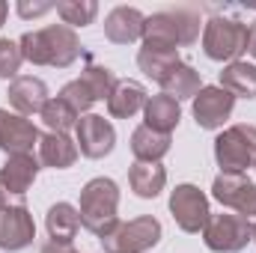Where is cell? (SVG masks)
I'll use <instances>...</instances> for the list:
<instances>
[{"label": "cell", "mask_w": 256, "mask_h": 253, "mask_svg": "<svg viewBox=\"0 0 256 253\" xmlns=\"http://www.w3.org/2000/svg\"><path fill=\"white\" fill-rule=\"evenodd\" d=\"M21 57L30 66H51V68H68L80 57V39L66 24H48L42 30H30L18 39Z\"/></svg>", "instance_id": "6da1fadb"}, {"label": "cell", "mask_w": 256, "mask_h": 253, "mask_svg": "<svg viewBox=\"0 0 256 253\" xmlns=\"http://www.w3.org/2000/svg\"><path fill=\"white\" fill-rule=\"evenodd\" d=\"M80 226L92 236H108L120 224V185L108 176H96L80 188Z\"/></svg>", "instance_id": "7a4b0ae2"}, {"label": "cell", "mask_w": 256, "mask_h": 253, "mask_svg": "<svg viewBox=\"0 0 256 253\" xmlns=\"http://www.w3.org/2000/svg\"><path fill=\"white\" fill-rule=\"evenodd\" d=\"M202 30V18L194 9H167V12H155L146 18L143 27V42H155V45H167V48H185L200 39Z\"/></svg>", "instance_id": "3957f363"}, {"label": "cell", "mask_w": 256, "mask_h": 253, "mask_svg": "<svg viewBox=\"0 0 256 253\" xmlns=\"http://www.w3.org/2000/svg\"><path fill=\"white\" fill-rule=\"evenodd\" d=\"M250 30L238 18H208L202 24V54L214 63H236L248 51Z\"/></svg>", "instance_id": "277c9868"}, {"label": "cell", "mask_w": 256, "mask_h": 253, "mask_svg": "<svg viewBox=\"0 0 256 253\" xmlns=\"http://www.w3.org/2000/svg\"><path fill=\"white\" fill-rule=\"evenodd\" d=\"M214 161L220 173H244L256 164V126H230L214 137Z\"/></svg>", "instance_id": "5b68a950"}, {"label": "cell", "mask_w": 256, "mask_h": 253, "mask_svg": "<svg viewBox=\"0 0 256 253\" xmlns=\"http://www.w3.org/2000/svg\"><path fill=\"white\" fill-rule=\"evenodd\" d=\"M161 220L152 214H140L128 224L120 220L108 236H102V248L104 253H146L161 242Z\"/></svg>", "instance_id": "8992f818"}, {"label": "cell", "mask_w": 256, "mask_h": 253, "mask_svg": "<svg viewBox=\"0 0 256 253\" xmlns=\"http://www.w3.org/2000/svg\"><path fill=\"white\" fill-rule=\"evenodd\" d=\"M202 242L214 253H238L254 242V224L236 212L212 214L202 230Z\"/></svg>", "instance_id": "52a82bcc"}, {"label": "cell", "mask_w": 256, "mask_h": 253, "mask_svg": "<svg viewBox=\"0 0 256 253\" xmlns=\"http://www.w3.org/2000/svg\"><path fill=\"white\" fill-rule=\"evenodd\" d=\"M170 214H173V220L179 224L182 232H202L208 218H212L208 196L191 182L176 185L173 194H170Z\"/></svg>", "instance_id": "ba28073f"}, {"label": "cell", "mask_w": 256, "mask_h": 253, "mask_svg": "<svg viewBox=\"0 0 256 253\" xmlns=\"http://www.w3.org/2000/svg\"><path fill=\"white\" fill-rule=\"evenodd\" d=\"M212 196L242 218H256V182L244 173H220L212 182Z\"/></svg>", "instance_id": "9c48e42d"}, {"label": "cell", "mask_w": 256, "mask_h": 253, "mask_svg": "<svg viewBox=\"0 0 256 253\" xmlns=\"http://www.w3.org/2000/svg\"><path fill=\"white\" fill-rule=\"evenodd\" d=\"M74 143H78V152H80L84 158L98 161V158H108V155L114 152V146H116V131H114V126H110L104 116H98V114H84V116L78 120V126H74Z\"/></svg>", "instance_id": "30bf717a"}, {"label": "cell", "mask_w": 256, "mask_h": 253, "mask_svg": "<svg viewBox=\"0 0 256 253\" xmlns=\"http://www.w3.org/2000/svg\"><path fill=\"white\" fill-rule=\"evenodd\" d=\"M232 108H236V96L226 92L224 86H202L191 102L194 120L206 131H218L226 126V120L232 116Z\"/></svg>", "instance_id": "8fae6325"}, {"label": "cell", "mask_w": 256, "mask_h": 253, "mask_svg": "<svg viewBox=\"0 0 256 253\" xmlns=\"http://www.w3.org/2000/svg\"><path fill=\"white\" fill-rule=\"evenodd\" d=\"M36 238V224L27 206H6L0 212V250H24Z\"/></svg>", "instance_id": "7c38bea8"}, {"label": "cell", "mask_w": 256, "mask_h": 253, "mask_svg": "<svg viewBox=\"0 0 256 253\" xmlns=\"http://www.w3.org/2000/svg\"><path fill=\"white\" fill-rule=\"evenodd\" d=\"M39 128L33 126L27 116L9 114L0 108V149L9 155H30L33 146H39Z\"/></svg>", "instance_id": "4fadbf2b"}, {"label": "cell", "mask_w": 256, "mask_h": 253, "mask_svg": "<svg viewBox=\"0 0 256 253\" xmlns=\"http://www.w3.org/2000/svg\"><path fill=\"white\" fill-rule=\"evenodd\" d=\"M6 98L18 116L42 114V108L48 104V84L36 74H18L6 90Z\"/></svg>", "instance_id": "5bb4252c"}, {"label": "cell", "mask_w": 256, "mask_h": 253, "mask_svg": "<svg viewBox=\"0 0 256 253\" xmlns=\"http://www.w3.org/2000/svg\"><path fill=\"white\" fill-rule=\"evenodd\" d=\"M39 170H42V164L33 152L30 155H9L6 164L0 167V188L6 194H12V196H24L33 188Z\"/></svg>", "instance_id": "9a60e30c"}, {"label": "cell", "mask_w": 256, "mask_h": 253, "mask_svg": "<svg viewBox=\"0 0 256 253\" xmlns=\"http://www.w3.org/2000/svg\"><path fill=\"white\" fill-rule=\"evenodd\" d=\"M143 27H146V15L134 6H116L104 18V36L114 45H131L143 39Z\"/></svg>", "instance_id": "2e32d148"}, {"label": "cell", "mask_w": 256, "mask_h": 253, "mask_svg": "<svg viewBox=\"0 0 256 253\" xmlns=\"http://www.w3.org/2000/svg\"><path fill=\"white\" fill-rule=\"evenodd\" d=\"M182 63L179 48H167V45H155V42H143V48L137 51V66L146 78H152L155 84H161L176 66Z\"/></svg>", "instance_id": "e0dca14e"}, {"label": "cell", "mask_w": 256, "mask_h": 253, "mask_svg": "<svg viewBox=\"0 0 256 253\" xmlns=\"http://www.w3.org/2000/svg\"><path fill=\"white\" fill-rule=\"evenodd\" d=\"M39 164L42 167H51V170H68L74 161H78V143L68 137V134H42L39 137Z\"/></svg>", "instance_id": "ac0fdd59"}, {"label": "cell", "mask_w": 256, "mask_h": 253, "mask_svg": "<svg viewBox=\"0 0 256 253\" xmlns=\"http://www.w3.org/2000/svg\"><path fill=\"white\" fill-rule=\"evenodd\" d=\"M179 120H182V108L167 92H158V96L146 98V108H143V126L146 128H152L158 134H173Z\"/></svg>", "instance_id": "d6986e66"}, {"label": "cell", "mask_w": 256, "mask_h": 253, "mask_svg": "<svg viewBox=\"0 0 256 253\" xmlns=\"http://www.w3.org/2000/svg\"><path fill=\"white\" fill-rule=\"evenodd\" d=\"M146 86L137 80H120L116 90L108 98V114L116 120H131L134 114H140L146 108Z\"/></svg>", "instance_id": "ffe728a7"}, {"label": "cell", "mask_w": 256, "mask_h": 253, "mask_svg": "<svg viewBox=\"0 0 256 253\" xmlns=\"http://www.w3.org/2000/svg\"><path fill=\"white\" fill-rule=\"evenodd\" d=\"M45 230L51 236V242L57 244H72L78 230H80V212L72 202H54L45 214Z\"/></svg>", "instance_id": "44dd1931"}, {"label": "cell", "mask_w": 256, "mask_h": 253, "mask_svg": "<svg viewBox=\"0 0 256 253\" xmlns=\"http://www.w3.org/2000/svg\"><path fill=\"white\" fill-rule=\"evenodd\" d=\"M170 146H173L170 134H158L146 126L134 128V134H131V155L143 164H161V158L170 152Z\"/></svg>", "instance_id": "7402d4cb"}, {"label": "cell", "mask_w": 256, "mask_h": 253, "mask_svg": "<svg viewBox=\"0 0 256 253\" xmlns=\"http://www.w3.org/2000/svg\"><path fill=\"white\" fill-rule=\"evenodd\" d=\"M128 185L131 190L140 196V200H155L164 185H167V170L161 164H143V161H134L131 170H128Z\"/></svg>", "instance_id": "603a6c76"}, {"label": "cell", "mask_w": 256, "mask_h": 253, "mask_svg": "<svg viewBox=\"0 0 256 253\" xmlns=\"http://www.w3.org/2000/svg\"><path fill=\"white\" fill-rule=\"evenodd\" d=\"M226 92H232L236 98H256V66L248 60H236L226 63L220 72V84Z\"/></svg>", "instance_id": "cb8c5ba5"}, {"label": "cell", "mask_w": 256, "mask_h": 253, "mask_svg": "<svg viewBox=\"0 0 256 253\" xmlns=\"http://www.w3.org/2000/svg\"><path fill=\"white\" fill-rule=\"evenodd\" d=\"M161 90L170 96V98H176V102H185V98H191L202 90V78H200V72L194 68L191 63H179L164 80H161Z\"/></svg>", "instance_id": "d4e9b609"}, {"label": "cell", "mask_w": 256, "mask_h": 253, "mask_svg": "<svg viewBox=\"0 0 256 253\" xmlns=\"http://www.w3.org/2000/svg\"><path fill=\"white\" fill-rule=\"evenodd\" d=\"M42 122L48 131H54V134H68L72 128L78 126V114H74V108L72 104H66L60 96H54V98H48V104L42 108Z\"/></svg>", "instance_id": "484cf974"}, {"label": "cell", "mask_w": 256, "mask_h": 253, "mask_svg": "<svg viewBox=\"0 0 256 253\" xmlns=\"http://www.w3.org/2000/svg\"><path fill=\"white\" fill-rule=\"evenodd\" d=\"M80 80L90 86V92L96 96V102H104L110 98V92L116 90V72L108 68V66H98V63H86V68L80 72Z\"/></svg>", "instance_id": "4316f807"}, {"label": "cell", "mask_w": 256, "mask_h": 253, "mask_svg": "<svg viewBox=\"0 0 256 253\" xmlns=\"http://www.w3.org/2000/svg\"><path fill=\"white\" fill-rule=\"evenodd\" d=\"M57 15L63 18L66 27H86L96 21L98 15V3L96 0H60L57 3Z\"/></svg>", "instance_id": "83f0119b"}, {"label": "cell", "mask_w": 256, "mask_h": 253, "mask_svg": "<svg viewBox=\"0 0 256 253\" xmlns=\"http://www.w3.org/2000/svg\"><path fill=\"white\" fill-rule=\"evenodd\" d=\"M60 98H63L66 104H72L74 108V114L78 116H84L92 104H96V96L90 92V86L80 80V78H74V80H68L63 90H60Z\"/></svg>", "instance_id": "f1b7e54d"}, {"label": "cell", "mask_w": 256, "mask_h": 253, "mask_svg": "<svg viewBox=\"0 0 256 253\" xmlns=\"http://www.w3.org/2000/svg\"><path fill=\"white\" fill-rule=\"evenodd\" d=\"M21 63H24V57H21L18 42H12V39H0V80H15Z\"/></svg>", "instance_id": "f546056e"}, {"label": "cell", "mask_w": 256, "mask_h": 253, "mask_svg": "<svg viewBox=\"0 0 256 253\" xmlns=\"http://www.w3.org/2000/svg\"><path fill=\"white\" fill-rule=\"evenodd\" d=\"M51 9H57V3H30V0H18V6H15V12L21 15V18H39V15H45V12H51Z\"/></svg>", "instance_id": "4dcf8cb0"}, {"label": "cell", "mask_w": 256, "mask_h": 253, "mask_svg": "<svg viewBox=\"0 0 256 253\" xmlns=\"http://www.w3.org/2000/svg\"><path fill=\"white\" fill-rule=\"evenodd\" d=\"M39 253H78L72 244H57V242H48V244H42V250Z\"/></svg>", "instance_id": "1f68e13d"}, {"label": "cell", "mask_w": 256, "mask_h": 253, "mask_svg": "<svg viewBox=\"0 0 256 253\" xmlns=\"http://www.w3.org/2000/svg\"><path fill=\"white\" fill-rule=\"evenodd\" d=\"M248 30H250V39H248V54H250V57L256 60V21L250 24V27H248Z\"/></svg>", "instance_id": "d6a6232c"}, {"label": "cell", "mask_w": 256, "mask_h": 253, "mask_svg": "<svg viewBox=\"0 0 256 253\" xmlns=\"http://www.w3.org/2000/svg\"><path fill=\"white\" fill-rule=\"evenodd\" d=\"M6 15H9V3H3V0H0V27L6 24Z\"/></svg>", "instance_id": "836d02e7"}, {"label": "cell", "mask_w": 256, "mask_h": 253, "mask_svg": "<svg viewBox=\"0 0 256 253\" xmlns=\"http://www.w3.org/2000/svg\"><path fill=\"white\" fill-rule=\"evenodd\" d=\"M6 196H9V194H6V190L0 188V212H3V208H6V206H9V202H6Z\"/></svg>", "instance_id": "e575fe53"}, {"label": "cell", "mask_w": 256, "mask_h": 253, "mask_svg": "<svg viewBox=\"0 0 256 253\" xmlns=\"http://www.w3.org/2000/svg\"><path fill=\"white\" fill-rule=\"evenodd\" d=\"M254 242H256V224H254Z\"/></svg>", "instance_id": "d590c367"}, {"label": "cell", "mask_w": 256, "mask_h": 253, "mask_svg": "<svg viewBox=\"0 0 256 253\" xmlns=\"http://www.w3.org/2000/svg\"><path fill=\"white\" fill-rule=\"evenodd\" d=\"M254 170H256V164H254Z\"/></svg>", "instance_id": "8d00e7d4"}]
</instances>
